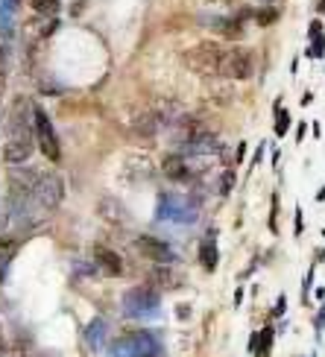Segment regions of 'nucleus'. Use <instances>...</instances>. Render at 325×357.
I'll use <instances>...</instances> for the list:
<instances>
[{"label":"nucleus","mask_w":325,"mask_h":357,"mask_svg":"<svg viewBox=\"0 0 325 357\" xmlns=\"http://www.w3.org/2000/svg\"><path fill=\"white\" fill-rule=\"evenodd\" d=\"M290 126H293L290 112L282 106V100H275V106H273V132H275V138H285L290 132Z\"/></svg>","instance_id":"15"},{"label":"nucleus","mask_w":325,"mask_h":357,"mask_svg":"<svg viewBox=\"0 0 325 357\" xmlns=\"http://www.w3.org/2000/svg\"><path fill=\"white\" fill-rule=\"evenodd\" d=\"M161 310V296L153 287H132L123 293V314L132 319H150Z\"/></svg>","instance_id":"6"},{"label":"nucleus","mask_w":325,"mask_h":357,"mask_svg":"<svg viewBox=\"0 0 325 357\" xmlns=\"http://www.w3.org/2000/svg\"><path fill=\"white\" fill-rule=\"evenodd\" d=\"M308 38H311V47L305 50L308 59H322L325 56V36H322V21H311V29H308Z\"/></svg>","instance_id":"12"},{"label":"nucleus","mask_w":325,"mask_h":357,"mask_svg":"<svg viewBox=\"0 0 325 357\" xmlns=\"http://www.w3.org/2000/svg\"><path fill=\"white\" fill-rule=\"evenodd\" d=\"M3 82H6V53L0 47V88H3Z\"/></svg>","instance_id":"27"},{"label":"nucleus","mask_w":325,"mask_h":357,"mask_svg":"<svg viewBox=\"0 0 325 357\" xmlns=\"http://www.w3.org/2000/svg\"><path fill=\"white\" fill-rule=\"evenodd\" d=\"M15 9H18V0H0V29H3V33L12 29Z\"/></svg>","instance_id":"17"},{"label":"nucleus","mask_w":325,"mask_h":357,"mask_svg":"<svg viewBox=\"0 0 325 357\" xmlns=\"http://www.w3.org/2000/svg\"><path fill=\"white\" fill-rule=\"evenodd\" d=\"M322 237H325V229H322Z\"/></svg>","instance_id":"39"},{"label":"nucleus","mask_w":325,"mask_h":357,"mask_svg":"<svg viewBox=\"0 0 325 357\" xmlns=\"http://www.w3.org/2000/svg\"><path fill=\"white\" fill-rule=\"evenodd\" d=\"M197 217H199L197 202L182 197V193H161V197H158V220L197 222Z\"/></svg>","instance_id":"7"},{"label":"nucleus","mask_w":325,"mask_h":357,"mask_svg":"<svg viewBox=\"0 0 325 357\" xmlns=\"http://www.w3.org/2000/svg\"><path fill=\"white\" fill-rule=\"evenodd\" d=\"M249 18H252L258 26H270V24L278 21V9H273V6H258L255 12H249Z\"/></svg>","instance_id":"16"},{"label":"nucleus","mask_w":325,"mask_h":357,"mask_svg":"<svg viewBox=\"0 0 325 357\" xmlns=\"http://www.w3.org/2000/svg\"><path fill=\"white\" fill-rule=\"evenodd\" d=\"M33 123H36V146L41 150V155L47 158V161H62V144H59V135H56V129H53V121H50V114L44 112L41 106L33 109Z\"/></svg>","instance_id":"5"},{"label":"nucleus","mask_w":325,"mask_h":357,"mask_svg":"<svg viewBox=\"0 0 325 357\" xmlns=\"http://www.w3.org/2000/svg\"><path fill=\"white\" fill-rule=\"evenodd\" d=\"M314 255H317V258H314V264H322V261H325V249H317Z\"/></svg>","instance_id":"35"},{"label":"nucleus","mask_w":325,"mask_h":357,"mask_svg":"<svg viewBox=\"0 0 325 357\" xmlns=\"http://www.w3.org/2000/svg\"><path fill=\"white\" fill-rule=\"evenodd\" d=\"M299 102H302V106H311V102H314V94H311V91L302 94V100H299Z\"/></svg>","instance_id":"32"},{"label":"nucleus","mask_w":325,"mask_h":357,"mask_svg":"<svg viewBox=\"0 0 325 357\" xmlns=\"http://www.w3.org/2000/svg\"><path fill=\"white\" fill-rule=\"evenodd\" d=\"M243 305V290H234V307Z\"/></svg>","instance_id":"31"},{"label":"nucleus","mask_w":325,"mask_h":357,"mask_svg":"<svg viewBox=\"0 0 325 357\" xmlns=\"http://www.w3.org/2000/svg\"><path fill=\"white\" fill-rule=\"evenodd\" d=\"M199 261H202V270H205V273H214V270H217L220 252H217V241H214V229H211V234L199 243Z\"/></svg>","instance_id":"11"},{"label":"nucleus","mask_w":325,"mask_h":357,"mask_svg":"<svg viewBox=\"0 0 325 357\" xmlns=\"http://www.w3.org/2000/svg\"><path fill=\"white\" fill-rule=\"evenodd\" d=\"M94 261H97V264H100L109 275H121V270H123L121 258H117L114 252H112V249H106V246H97V249H94Z\"/></svg>","instance_id":"13"},{"label":"nucleus","mask_w":325,"mask_h":357,"mask_svg":"<svg viewBox=\"0 0 325 357\" xmlns=\"http://www.w3.org/2000/svg\"><path fill=\"white\" fill-rule=\"evenodd\" d=\"M273 340H275V328H273V325L255 331L252 337H249V354H252V357H270L273 354Z\"/></svg>","instance_id":"10"},{"label":"nucleus","mask_w":325,"mask_h":357,"mask_svg":"<svg viewBox=\"0 0 325 357\" xmlns=\"http://www.w3.org/2000/svg\"><path fill=\"white\" fill-rule=\"evenodd\" d=\"M285 310H287V296L282 293V296H278V299H275V307H273V317H285Z\"/></svg>","instance_id":"26"},{"label":"nucleus","mask_w":325,"mask_h":357,"mask_svg":"<svg viewBox=\"0 0 325 357\" xmlns=\"http://www.w3.org/2000/svg\"><path fill=\"white\" fill-rule=\"evenodd\" d=\"M311 135H314V138L322 135V126H319V123H311Z\"/></svg>","instance_id":"34"},{"label":"nucleus","mask_w":325,"mask_h":357,"mask_svg":"<svg viewBox=\"0 0 325 357\" xmlns=\"http://www.w3.org/2000/svg\"><path fill=\"white\" fill-rule=\"evenodd\" d=\"M135 249L141 252L144 258H150V261H156V264H170V261H176L173 249H170L165 241L153 237V234H141L138 241H135Z\"/></svg>","instance_id":"8"},{"label":"nucleus","mask_w":325,"mask_h":357,"mask_svg":"<svg viewBox=\"0 0 325 357\" xmlns=\"http://www.w3.org/2000/svg\"><path fill=\"white\" fill-rule=\"evenodd\" d=\"M305 231V220H302V208L296 205V211H293V237H302Z\"/></svg>","instance_id":"23"},{"label":"nucleus","mask_w":325,"mask_h":357,"mask_svg":"<svg viewBox=\"0 0 325 357\" xmlns=\"http://www.w3.org/2000/svg\"><path fill=\"white\" fill-rule=\"evenodd\" d=\"M319 15H325V0H319Z\"/></svg>","instance_id":"37"},{"label":"nucleus","mask_w":325,"mask_h":357,"mask_svg":"<svg viewBox=\"0 0 325 357\" xmlns=\"http://www.w3.org/2000/svg\"><path fill=\"white\" fill-rule=\"evenodd\" d=\"M308 132H311V126H308V123L302 121V123L296 126V144H302V141H305V135H308Z\"/></svg>","instance_id":"28"},{"label":"nucleus","mask_w":325,"mask_h":357,"mask_svg":"<svg viewBox=\"0 0 325 357\" xmlns=\"http://www.w3.org/2000/svg\"><path fill=\"white\" fill-rule=\"evenodd\" d=\"M255 73V56L249 47L241 44H229L223 47V59H220V77L223 79H249Z\"/></svg>","instance_id":"4"},{"label":"nucleus","mask_w":325,"mask_h":357,"mask_svg":"<svg viewBox=\"0 0 325 357\" xmlns=\"http://www.w3.org/2000/svg\"><path fill=\"white\" fill-rule=\"evenodd\" d=\"M220 59H223V44L217 41H199L182 53L188 70L199 73V77H220Z\"/></svg>","instance_id":"2"},{"label":"nucleus","mask_w":325,"mask_h":357,"mask_svg":"<svg viewBox=\"0 0 325 357\" xmlns=\"http://www.w3.org/2000/svg\"><path fill=\"white\" fill-rule=\"evenodd\" d=\"M33 102L27 97H18L9 112V138L3 146V158L6 165H24L33 155L36 146V123H33Z\"/></svg>","instance_id":"1"},{"label":"nucleus","mask_w":325,"mask_h":357,"mask_svg":"<svg viewBox=\"0 0 325 357\" xmlns=\"http://www.w3.org/2000/svg\"><path fill=\"white\" fill-rule=\"evenodd\" d=\"M85 343L91 346V351H103L106 349V322L94 319L91 325L85 328Z\"/></svg>","instance_id":"14"},{"label":"nucleus","mask_w":325,"mask_h":357,"mask_svg":"<svg viewBox=\"0 0 325 357\" xmlns=\"http://www.w3.org/2000/svg\"><path fill=\"white\" fill-rule=\"evenodd\" d=\"M267 226H270L273 234H278V193L270 197V220H267Z\"/></svg>","instance_id":"21"},{"label":"nucleus","mask_w":325,"mask_h":357,"mask_svg":"<svg viewBox=\"0 0 325 357\" xmlns=\"http://www.w3.org/2000/svg\"><path fill=\"white\" fill-rule=\"evenodd\" d=\"M156 278H158V284H165V287H176V284H179V281H170L173 278L170 270H156Z\"/></svg>","instance_id":"24"},{"label":"nucleus","mask_w":325,"mask_h":357,"mask_svg":"<svg viewBox=\"0 0 325 357\" xmlns=\"http://www.w3.org/2000/svg\"><path fill=\"white\" fill-rule=\"evenodd\" d=\"M158 354H161V343L150 331H129L117 337L109 349V357H158Z\"/></svg>","instance_id":"3"},{"label":"nucleus","mask_w":325,"mask_h":357,"mask_svg":"<svg viewBox=\"0 0 325 357\" xmlns=\"http://www.w3.org/2000/svg\"><path fill=\"white\" fill-rule=\"evenodd\" d=\"M59 6H62V0H33V9L38 15H56Z\"/></svg>","instance_id":"20"},{"label":"nucleus","mask_w":325,"mask_h":357,"mask_svg":"<svg viewBox=\"0 0 325 357\" xmlns=\"http://www.w3.org/2000/svg\"><path fill=\"white\" fill-rule=\"evenodd\" d=\"M314 273H317V264H311V270L305 273V281H302V305H311V287H314Z\"/></svg>","instance_id":"19"},{"label":"nucleus","mask_w":325,"mask_h":357,"mask_svg":"<svg viewBox=\"0 0 325 357\" xmlns=\"http://www.w3.org/2000/svg\"><path fill=\"white\" fill-rule=\"evenodd\" d=\"M264 150H267V144L261 141V144L255 146V153H252V161H249V170H255V167L261 165V158H264Z\"/></svg>","instance_id":"25"},{"label":"nucleus","mask_w":325,"mask_h":357,"mask_svg":"<svg viewBox=\"0 0 325 357\" xmlns=\"http://www.w3.org/2000/svg\"><path fill=\"white\" fill-rule=\"evenodd\" d=\"M243 158H246V144L241 141V144H238V153H234V165H241Z\"/></svg>","instance_id":"29"},{"label":"nucleus","mask_w":325,"mask_h":357,"mask_svg":"<svg viewBox=\"0 0 325 357\" xmlns=\"http://www.w3.org/2000/svg\"><path fill=\"white\" fill-rule=\"evenodd\" d=\"M202 3H243V0H202Z\"/></svg>","instance_id":"33"},{"label":"nucleus","mask_w":325,"mask_h":357,"mask_svg":"<svg viewBox=\"0 0 325 357\" xmlns=\"http://www.w3.org/2000/svg\"><path fill=\"white\" fill-rule=\"evenodd\" d=\"M0 357H9V354H6V351H3V346H0Z\"/></svg>","instance_id":"38"},{"label":"nucleus","mask_w":325,"mask_h":357,"mask_svg":"<svg viewBox=\"0 0 325 357\" xmlns=\"http://www.w3.org/2000/svg\"><path fill=\"white\" fill-rule=\"evenodd\" d=\"M322 331H325V299H322V305H319V310H317V317H314V334H317V340L322 337Z\"/></svg>","instance_id":"22"},{"label":"nucleus","mask_w":325,"mask_h":357,"mask_svg":"<svg viewBox=\"0 0 325 357\" xmlns=\"http://www.w3.org/2000/svg\"><path fill=\"white\" fill-rule=\"evenodd\" d=\"M161 170H165V176L170 178V182H194V167H190V161L185 153H170L165 155V161H161Z\"/></svg>","instance_id":"9"},{"label":"nucleus","mask_w":325,"mask_h":357,"mask_svg":"<svg viewBox=\"0 0 325 357\" xmlns=\"http://www.w3.org/2000/svg\"><path fill=\"white\" fill-rule=\"evenodd\" d=\"M270 165H273V170H278V165H282V153H273V161H270Z\"/></svg>","instance_id":"30"},{"label":"nucleus","mask_w":325,"mask_h":357,"mask_svg":"<svg viewBox=\"0 0 325 357\" xmlns=\"http://www.w3.org/2000/svg\"><path fill=\"white\" fill-rule=\"evenodd\" d=\"M234 185H238V173H234V167H226L223 176H220V197H229Z\"/></svg>","instance_id":"18"},{"label":"nucleus","mask_w":325,"mask_h":357,"mask_svg":"<svg viewBox=\"0 0 325 357\" xmlns=\"http://www.w3.org/2000/svg\"><path fill=\"white\" fill-rule=\"evenodd\" d=\"M317 202H325V185L317 190Z\"/></svg>","instance_id":"36"}]
</instances>
